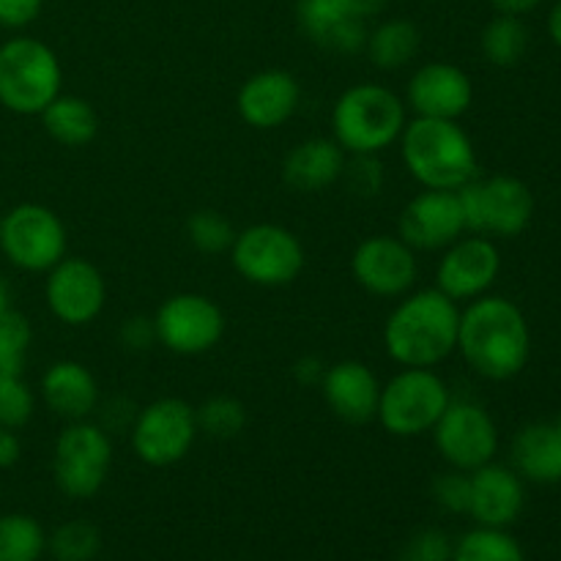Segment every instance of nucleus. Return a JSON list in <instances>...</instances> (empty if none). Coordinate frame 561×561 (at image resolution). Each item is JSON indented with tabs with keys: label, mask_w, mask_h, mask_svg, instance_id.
Returning <instances> with one entry per match:
<instances>
[{
	"label": "nucleus",
	"mask_w": 561,
	"mask_h": 561,
	"mask_svg": "<svg viewBox=\"0 0 561 561\" xmlns=\"http://www.w3.org/2000/svg\"><path fill=\"white\" fill-rule=\"evenodd\" d=\"M301 102V85L290 71L263 69L247 77L236 93V113L247 126L272 131L288 124Z\"/></svg>",
	"instance_id": "obj_19"
},
{
	"label": "nucleus",
	"mask_w": 561,
	"mask_h": 561,
	"mask_svg": "<svg viewBox=\"0 0 561 561\" xmlns=\"http://www.w3.org/2000/svg\"><path fill=\"white\" fill-rule=\"evenodd\" d=\"M113 466V442L93 422H69L55 438L53 480L64 496L93 499L104 488Z\"/></svg>",
	"instance_id": "obj_9"
},
{
	"label": "nucleus",
	"mask_w": 561,
	"mask_h": 561,
	"mask_svg": "<svg viewBox=\"0 0 561 561\" xmlns=\"http://www.w3.org/2000/svg\"><path fill=\"white\" fill-rule=\"evenodd\" d=\"M11 312V294H9V285H5V279L0 277V318L9 316Z\"/></svg>",
	"instance_id": "obj_46"
},
{
	"label": "nucleus",
	"mask_w": 561,
	"mask_h": 561,
	"mask_svg": "<svg viewBox=\"0 0 561 561\" xmlns=\"http://www.w3.org/2000/svg\"><path fill=\"white\" fill-rule=\"evenodd\" d=\"M455 542L447 531L442 529H427L414 531L405 540L403 551H400V561H453Z\"/></svg>",
	"instance_id": "obj_37"
},
{
	"label": "nucleus",
	"mask_w": 561,
	"mask_h": 561,
	"mask_svg": "<svg viewBox=\"0 0 561 561\" xmlns=\"http://www.w3.org/2000/svg\"><path fill=\"white\" fill-rule=\"evenodd\" d=\"M557 427H559V433H561V420H559V422H557Z\"/></svg>",
	"instance_id": "obj_47"
},
{
	"label": "nucleus",
	"mask_w": 561,
	"mask_h": 561,
	"mask_svg": "<svg viewBox=\"0 0 561 561\" xmlns=\"http://www.w3.org/2000/svg\"><path fill=\"white\" fill-rule=\"evenodd\" d=\"M398 236L414 252H436L455 244L460 236H466L458 192H416L400 211Z\"/></svg>",
	"instance_id": "obj_17"
},
{
	"label": "nucleus",
	"mask_w": 561,
	"mask_h": 561,
	"mask_svg": "<svg viewBox=\"0 0 561 561\" xmlns=\"http://www.w3.org/2000/svg\"><path fill=\"white\" fill-rule=\"evenodd\" d=\"M44 124V131L53 137L58 146L82 148L96 140L99 135V113L88 99L80 96H55L38 115Z\"/></svg>",
	"instance_id": "obj_26"
},
{
	"label": "nucleus",
	"mask_w": 561,
	"mask_h": 561,
	"mask_svg": "<svg viewBox=\"0 0 561 561\" xmlns=\"http://www.w3.org/2000/svg\"><path fill=\"white\" fill-rule=\"evenodd\" d=\"M296 22L301 33L327 53H365L367 22L351 16L340 0H296Z\"/></svg>",
	"instance_id": "obj_22"
},
{
	"label": "nucleus",
	"mask_w": 561,
	"mask_h": 561,
	"mask_svg": "<svg viewBox=\"0 0 561 561\" xmlns=\"http://www.w3.org/2000/svg\"><path fill=\"white\" fill-rule=\"evenodd\" d=\"M348 164V153L332 137H310L288 151L283 162V181L294 192L316 195L337 184Z\"/></svg>",
	"instance_id": "obj_24"
},
{
	"label": "nucleus",
	"mask_w": 561,
	"mask_h": 561,
	"mask_svg": "<svg viewBox=\"0 0 561 561\" xmlns=\"http://www.w3.org/2000/svg\"><path fill=\"white\" fill-rule=\"evenodd\" d=\"M513 469L520 480L537 485H557L561 482V433L557 425L535 422L515 433L513 438Z\"/></svg>",
	"instance_id": "obj_25"
},
{
	"label": "nucleus",
	"mask_w": 561,
	"mask_h": 561,
	"mask_svg": "<svg viewBox=\"0 0 561 561\" xmlns=\"http://www.w3.org/2000/svg\"><path fill=\"white\" fill-rule=\"evenodd\" d=\"M0 219H3V214H0Z\"/></svg>",
	"instance_id": "obj_48"
},
{
	"label": "nucleus",
	"mask_w": 561,
	"mask_h": 561,
	"mask_svg": "<svg viewBox=\"0 0 561 561\" xmlns=\"http://www.w3.org/2000/svg\"><path fill=\"white\" fill-rule=\"evenodd\" d=\"M458 351L466 365L488 381H510L531 356V332L524 310L504 296H480L460 310Z\"/></svg>",
	"instance_id": "obj_1"
},
{
	"label": "nucleus",
	"mask_w": 561,
	"mask_h": 561,
	"mask_svg": "<svg viewBox=\"0 0 561 561\" xmlns=\"http://www.w3.org/2000/svg\"><path fill=\"white\" fill-rule=\"evenodd\" d=\"M31 340L33 329L22 312L11 310L9 316L0 318V381L22 376Z\"/></svg>",
	"instance_id": "obj_33"
},
{
	"label": "nucleus",
	"mask_w": 561,
	"mask_h": 561,
	"mask_svg": "<svg viewBox=\"0 0 561 561\" xmlns=\"http://www.w3.org/2000/svg\"><path fill=\"white\" fill-rule=\"evenodd\" d=\"M389 3H392V0H340V5H343L351 16L365 22L381 16L383 11L389 9Z\"/></svg>",
	"instance_id": "obj_42"
},
{
	"label": "nucleus",
	"mask_w": 561,
	"mask_h": 561,
	"mask_svg": "<svg viewBox=\"0 0 561 561\" xmlns=\"http://www.w3.org/2000/svg\"><path fill=\"white\" fill-rule=\"evenodd\" d=\"M64 66L49 44L14 36L0 44V104L16 115H42L60 96Z\"/></svg>",
	"instance_id": "obj_5"
},
{
	"label": "nucleus",
	"mask_w": 561,
	"mask_h": 561,
	"mask_svg": "<svg viewBox=\"0 0 561 561\" xmlns=\"http://www.w3.org/2000/svg\"><path fill=\"white\" fill-rule=\"evenodd\" d=\"M480 49L491 66H499V69L518 66L529 49V31L520 22V16L496 14L482 27Z\"/></svg>",
	"instance_id": "obj_28"
},
{
	"label": "nucleus",
	"mask_w": 561,
	"mask_h": 561,
	"mask_svg": "<svg viewBox=\"0 0 561 561\" xmlns=\"http://www.w3.org/2000/svg\"><path fill=\"white\" fill-rule=\"evenodd\" d=\"M44 9V0H0V27L20 31L27 27Z\"/></svg>",
	"instance_id": "obj_39"
},
{
	"label": "nucleus",
	"mask_w": 561,
	"mask_h": 561,
	"mask_svg": "<svg viewBox=\"0 0 561 561\" xmlns=\"http://www.w3.org/2000/svg\"><path fill=\"white\" fill-rule=\"evenodd\" d=\"M433 442L449 469L477 471L496 460L499 427L493 416L474 400H455L433 427Z\"/></svg>",
	"instance_id": "obj_13"
},
{
	"label": "nucleus",
	"mask_w": 561,
	"mask_h": 561,
	"mask_svg": "<svg viewBox=\"0 0 561 561\" xmlns=\"http://www.w3.org/2000/svg\"><path fill=\"white\" fill-rule=\"evenodd\" d=\"M524 502V480L510 466L491 460V463L471 471L469 515L477 520V526L507 529V526H513L518 520Z\"/></svg>",
	"instance_id": "obj_21"
},
{
	"label": "nucleus",
	"mask_w": 561,
	"mask_h": 561,
	"mask_svg": "<svg viewBox=\"0 0 561 561\" xmlns=\"http://www.w3.org/2000/svg\"><path fill=\"white\" fill-rule=\"evenodd\" d=\"M356 285L378 299H400L411 294L420 277L416 252L400 236H370L351 255Z\"/></svg>",
	"instance_id": "obj_14"
},
{
	"label": "nucleus",
	"mask_w": 561,
	"mask_h": 561,
	"mask_svg": "<svg viewBox=\"0 0 561 561\" xmlns=\"http://www.w3.org/2000/svg\"><path fill=\"white\" fill-rule=\"evenodd\" d=\"M540 3L542 0H491V5L499 11V14H513V16L529 14V11H535Z\"/></svg>",
	"instance_id": "obj_44"
},
{
	"label": "nucleus",
	"mask_w": 561,
	"mask_h": 561,
	"mask_svg": "<svg viewBox=\"0 0 561 561\" xmlns=\"http://www.w3.org/2000/svg\"><path fill=\"white\" fill-rule=\"evenodd\" d=\"M460 305L438 288L400 296L383 323V348L400 367H438L458 351Z\"/></svg>",
	"instance_id": "obj_2"
},
{
	"label": "nucleus",
	"mask_w": 561,
	"mask_h": 561,
	"mask_svg": "<svg viewBox=\"0 0 561 561\" xmlns=\"http://www.w3.org/2000/svg\"><path fill=\"white\" fill-rule=\"evenodd\" d=\"M33 409H36V394L22 381V376L0 381V427L20 431L31 422Z\"/></svg>",
	"instance_id": "obj_35"
},
{
	"label": "nucleus",
	"mask_w": 561,
	"mask_h": 561,
	"mask_svg": "<svg viewBox=\"0 0 561 561\" xmlns=\"http://www.w3.org/2000/svg\"><path fill=\"white\" fill-rule=\"evenodd\" d=\"M44 551L47 535L33 515H0V561H38Z\"/></svg>",
	"instance_id": "obj_29"
},
{
	"label": "nucleus",
	"mask_w": 561,
	"mask_h": 561,
	"mask_svg": "<svg viewBox=\"0 0 561 561\" xmlns=\"http://www.w3.org/2000/svg\"><path fill=\"white\" fill-rule=\"evenodd\" d=\"M354 162L345 164L343 179H348L351 190L362 197H376L383 186V170L378 157H351Z\"/></svg>",
	"instance_id": "obj_38"
},
{
	"label": "nucleus",
	"mask_w": 561,
	"mask_h": 561,
	"mask_svg": "<svg viewBox=\"0 0 561 561\" xmlns=\"http://www.w3.org/2000/svg\"><path fill=\"white\" fill-rule=\"evenodd\" d=\"M186 239L203 255H222L233 247L236 228L225 214L203 208V211H195L186 219Z\"/></svg>",
	"instance_id": "obj_34"
},
{
	"label": "nucleus",
	"mask_w": 561,
	"mask_h": 561,
	"mask_svg": "<svg viewBox=\"0 0 561 561\" xmlns=\"http://www.w3.org/2000/svg\"><path fill=\"white\" fill-rule=\"evenodd\" d=\"M195 416H197V431L217 438V442H230V438L241 436L247 427L244 403L230 398V394L208 398L201 409H195Z\"/></svg>",
	"instance_id": "obj_31"
},
{
	"label": "nucleus",
	"mask_w": 561,
	"mask_h": 561,
	"mask_svg": "<svg viewBox=\"0 0 561 561\" xmlns=\"http://www.w3.org/2000/svg\"><path fill=\"white\" fill-rule=\"evenodd\" d=\"M157 343L170 354L203 356L225 337V312L211 296L175 294L153 312Z\"/></svg>",
	"instance_id": "obj_12"
},
{
	"label": "nucleus",
	"mask_w": 561,
	"mask_h": 561,
	"mask_svg": "<svg viewBox=\"0 0 561 561\" xmlns=\"http://www.w3.org/2000/svg\"><path fill=\"white\" fill-rule=\"evenodd\" d=\"M403 102L414 118L460 121L474 102V82L460 66L431 60L411 75Z\"/></svg>",
	"instance_id": "obj_18"
},
{
	"label": "nucleus",
	"mask_w": 561,
	"mask_h": 561,
	"mask_svg": "<svg viewBox=\"0 0 561 561\" xmlns=\"http://www.w3.org/2000/svg\"><path fill=\"white\" fill-rule=\"evenodd\" d=\"M55 561H93L102 551V535L91 520H69L47 537Z\"/></svg>",
	"instance_id": "obj_32"
},
{
	"label": "nucleus",
	"mask_w": 561,
	"mask_h": 561,
	"mask_svg": "<svg viewBox=\"0 0 561 561\" xmlns=\"http://www.w3.org/2000/svg\"><path fill=\"white\" fill-rule=\"evenodd\" d=\"M433 499L442 510L455 515H469L471 504V474L469 471L449 469L438 474L431 485Z\"/></svg>",
	"instance_id": "obj_36"
},
{
	"label": "nucleus",
	"mask_w": 561,
	"mask_h": 561,
	"mask_svg": "<svg viewBox=\"0 0 561 561\" xmlns=\"http://www.w3.org/2000/svg\"><path fill=\"white\" fill-rule=\"evenodd\" d=\"M323 373H327V365H323L318 356H301V359L294 365L296 381L305 383V387H318L323 378Z\"/></svg>",
	"instance_id": "obj_41"
},
{
	"label": "nucleus",
	"mask_w": 561,
	"mask_h": 561,
	"mask_svg": "<svg viewBox=\"0 0 561 561\" xmlns=\"http://www.w3.org/2000/svg\"><path fill=\"white\" fill-rule=\"evenodd\" d=\"M449 403L447 381L433 367H403L381 383L376 420L389 436L420 438L436 427Z\"/></svg>",
	"instance_id": "obj_6"
},
{
	"label": "nucleus",
	"mask_w": 561,
	"mask_h": 561,
	"mask_svg": "<svg viewBox=\"0 0 561 561\" xmlns=\"http://www.w3.org/2000/svg\"><path fill=\"white\" fill-rule=\"evenodd\" d=\"M44 299L49 312L66 327H88L107 305V283L96 263L85 257H64L47 272Z\"/></svg>",
	"instance_id": "obj_15"
},
{
	"label": "nucleus",
	"mask_w": 561,
	"mask_h": 561,
	"mask_svg": "<svg viewBox=\"0 0 561 561\" xmlns=\"http://www.w3.org/2000/svg\"><path fill=\"white\" fill-rule=\"evenodd\" d=\"M44 405L66 422H82L99 409L96 376L82 362L60 359L44 370L38 383Z\"/></svg>",
	"instance_id": "obj_23"
},
{
	"label": "nucleus",
	"mask_w": 561,
	"mask_h": 561,
	"mask_svg": "<svg viewBox=\"0 0 561 561\" xmlns=\"http://www.w3.org/2000/svg\"><path fill=\"white\" fill-rule=\"evenodd\" d=\"M121 340H124L126 348H131V351L151 348V343H157L153 318L135 316V318H129V321H124V327H121Z\"/></svg>",
	"instance_id": "obj_40"
},
{
	"label": "nucleus",
	"mask_w": 561,
	"mask_h": 561,
	"mask_svg": "<svg viewBox=\"0 0 561 561\" xmlns=\"http://www.w3.org/2000/svg\"><path fill=\"white\" fill-rule=\"evenodd\" d=\"M20 455H22V444H20V436H16V431H11V427H0V469H11V466H16Z\"/></svg>",
	"instance_id": "obj_43"
},
{
	"label": "nucleus",
	"mask_w": 561,
	"mask_h": 561,
	"mask_svg": "<svg viewBox=\"0 0 561 561\" xmlns=\"http://www.w3.org/2000/svg\"><path fill=\"white\" fill-rule=\"evenodd\" d=\"M422 33L411 20L394 16V20L378 22L373 31H367L365 53L370 64L381 71L405 69L411 60L420 55Z\"/></svg>",
	"instance_id": "obj_27"
},
{
	"label": "nucleus",
	"mask_w": 561,
	"mask_h": 561,
	"mask_svg": "<svg viewBox=\"0 0 561 561\" xmlns=\"http://www.w3.org/2000/svg\"><path fill=\"white\" fill-rule=\"evenodd\" d=\"M66 225L42 203H20L0 219V250L22 272H49L66 257Z\"/></svg>",
	"instance_id": "obj_10"
},
{
	"label": "nucleus",
	"mask_w": 561,
	"mask_h": 561,
	"mask_svg": "<svg viewBox=\"0 0 561 561\" xmlns=\"http://www.w3.org/2000/svg\"><path fill=\"white\" fill-rule=\"evenodd\" d=\"M398 142L405 170L422 190L458 192L480 175L477 148L458 121L411 118Z\"/></svg>",
	"instance_id": "obj_3"
},
{
	"label": "nucleus",
	"mask_w": 561,
	"mask_h": 561,
	"mask_svg": "<svg viewBox=\"0 0 561 561\" xmlns=\"http://www.w3.org/2000/svg\"><path fill=\"white\" fill-rule=\"evenodd\" d=\"M548 33H551L553 44L561 47V0L557 5H553L551 14H548Z\"/></svg>",
	"instance_id": "obj_45"
},
{
	"label": "nucleus",
	"mask_w": 561,
	"mask_h": 561,
	"mask_svg": "<svg viewBox=\"0 0 561 561\" xmlns=\"http://www.w3.org/2000/svg\"><path fill=\"white\" fill-rule=\"evenodd\" d=\"M502 274V252L488 236H460L444 250L436 266V288L453 301H474L493 288Z\"/></svg>",
	"instance_id": "obj_16"
},
{
	"label": "nucleus",
	"mask_w": 561,
	"mask_h": 561,
	"mask_svg": "<svg viewBox=\"0 0 561 561\" xmlns=\"http://www.w3.org/2000/svg\"><path fill=\"white\" fill-rule=\"evenodd\" d=\"M466 233L488 239H515L535 217V195L515 175H491L469 181L458 190Z\"/></svg>",
	"instance_id": "obj_7"
},
{
	"label": "nucleus",
	"mask_w": 561,
	"mask_h": 561,
	"mask_svg": "<svg viewBox=\"0 0 561 561\" xmlns=\"http://www.w3.org/2000/svg\"><path fill=\"white\" fill-rule=\"evenodd\" d=\"M197 416L186 400L159 398L137 411L131 422V449L137 460L153 469H168L181 463L195 447Z\"/></svg>",
	"instance_id": "obj_11"
},
{
	"label": "nucleus",
	"mask_w": 561,
	"mask_h": 561,
	"mask_svg": "<svg viewBox=\"0 0 561 561\" xmlns=\"http://www.w3.org/2000/svg\"><path fill=\"white\" fill-rule=\"evenodd\" d=\"M453 561H526L524 548L504 529L477 526L455 542Z\"/></svg>",
	"instance_id": "obj_30"
},
{
	"label": "nucleus",
	"mask_w": 561,
	"mask_h": 561,
	"mask_svg": "<svg viewBox=\"0 0 561 561\" xmlns=\"http://www.w3.org/2000/svg\"><path fill=\"white\" fill-rule=\"evenodd\" d=\"M409 121L403 99L378 82L345 88L332 107V140L348 157H378L400 140Z\"/></svg>",
	"instance_id": "obj_4"
},
{
	"label": "nucleus",
	"mask_w": 561,
	"mask_h": 561,
	"mask_svg": "<svg viewBox=\"0 0 561 561\" xmlns=\"http://www.w3.org/2000/svg\"><path fill=\"white\" fill-rule=\"evenodd\" d=\"M318 389H321L329 411L345 425H367V422L376 420L381 381L365 362H334L327 367Z\"/></svg>",
	"instance_id": "obj_20"
},
{
	"label": "nucleus",
	"mask_w": 561,
	"mask_h": 561,
	"mask_svg": "<svg viewBox=\"0 0 561 561\" xmlns=\"http://www.w3.org/2000/svg\"><path fill=\"white\" fill-rule=\"evenodd\" d=\"M230 263L244 283L257 288H285L305 272V247L294 230L257 222L236 233Z\"/></svg>",
	"instance_id": "obj_8"
}]
</instances>
